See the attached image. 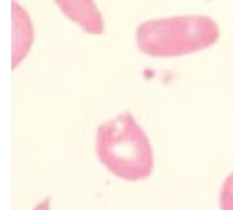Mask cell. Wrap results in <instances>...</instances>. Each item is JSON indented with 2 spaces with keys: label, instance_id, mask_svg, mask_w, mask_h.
<instances>
[{
  "label": "cell",
  "instance_id": "1",
  "mask_svg": "<svg viewBox=\"0 0 233 210\" xmlns=\"http://www.w3.org/2000/svg\"><path fill=\"white\" fill-rule=\"evenodd\" d=\"M96 155L110 173L126 181H143L154 170L151 142L129 111L98 128Z\"/></svg>",
  "mask_w": 233,
  "mask_h": 210
},
{
  "label": "cell",
  "instance_id": "2",
  "mask_svg": "<svg viewBox=\"0 0 233 210\" xmlns=\"http://www.w3.org/2000/svg\"><path fill=\"white\" fill-rule=\"evenodd\" d=\"M219 37L217 22L208 15H174L141 22L136 30L140 51L169 58L204 50Z\"/></svg>",
  "mask_w": 233,
  "mask_h": 210
},
{
  "label": "cell",
  "instance_id": "5",
  "mask_svg": "<svg viewBox=\"0 0 233 210\" xmlns=\"http://www.w3.org/2000/svg\"><path fill=\"white\" fill-rule=\"evenodd\" d=\"M219 209L233 210V172L228 174L219 192Z\"/></svg>",
  "mask_w": 233,
  "mask_h": 210
},
{
  "label": "cell",
  "instance_id": "4",
  "mask_svg": "<svg viewBox=\"0 0 233 210\" xmlns=\"http://www.w3.org/2000/svg\"><path fill=\"white\" fill-rule=\"evenodd\" d=\"M12 22H14V66L28 54L33 41V26L29 14L17 2H12Z\"/></svg>",
  "mask_w": 233,
  "mask_h": 210
},
{
  "label": "cell",
  "instance_id": "3",
  "mask_svg": "<svg viewBox=\"0 0 233 210\" xmlns=\"http://www.w3.org/2000/svg\"><path fill=\"white\" fill-rule=\"evenodd\" d=\"M59 8L71 21L78 24L86 32L100 34L104 30L103 15L95 0H55Z\"/></svg>",
  "mask_w": 233,
  "mask_h": 210
},
{
  "label": "cell",
  "instance_id": "6",
  "mask_svg": "<svg viewBox=\"0 0 233 210\" xmlns=\"http://www.w3.org/2000/svg\"><path fill=\"white\" fill-rule=\"evenodd\" d=\"M34 210H50V200L45 199L44 202L38 203L36 207H34Z\"/></svg>",
  "mask_w": 233,
  "mask_h": 210
}]
</instances>
